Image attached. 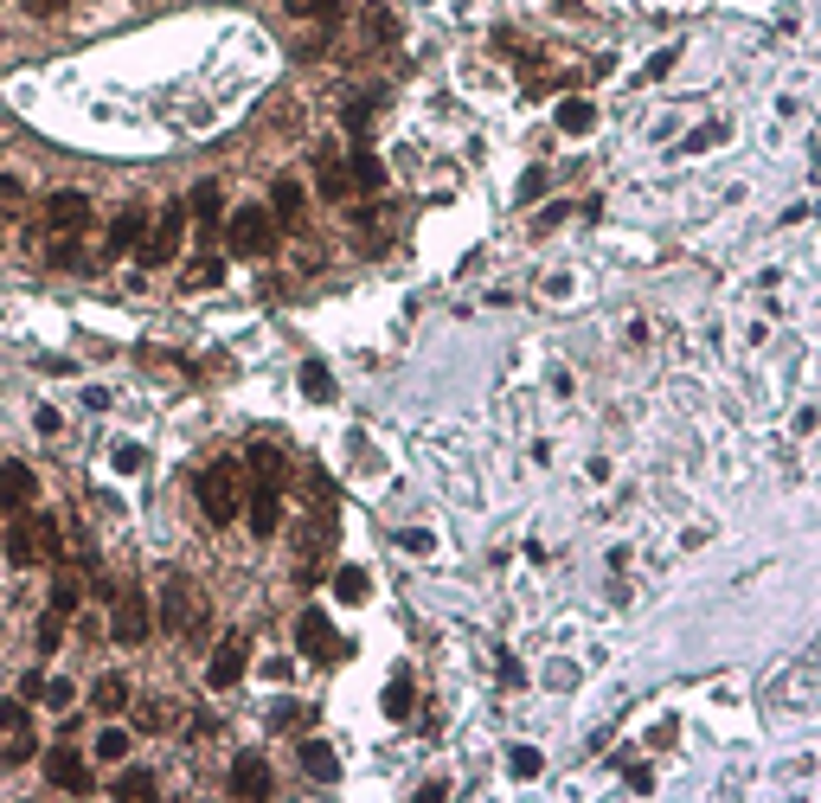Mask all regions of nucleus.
<instances>
[{
	"instance_id": "f257e3e1",
	"label": "nucleus",
	"mask_w": 821,
	"mask_h": 803,
	"mask_svg": "<svg viewBox=\"0 0 821 803\" xmlns=\"http://www.w3.org/2000/svg\"><path fill=\"white\" fill-rule=\"evenodd\" d=\"M276 244H282V225L270 219V206H238L225 219V251L231 258H270Z\"/></svg>"
},
{
	"instance_id": "f03ea898",
	"label": "nucleus",
	"mask_w": 821,
	"mask_h": 803,
	"mask_svg": "<svg viewBox=\"0 0 821 803\" xmlns=\"http://www.w3.org/2000/svg\"><path fill=\"white\" fill-rule=\"evenodd\" d=\"M59 553V520L52 514H13V527H7V560L26 573V566H39V560H52Z\"/></svg>"
},
{
	"instance_id": "7ed1b4c3",
	"label": "nucleus",
	"mask_w": 821,
	"mask_h": 803,
	"mask_svg": "<svg viewBox=\"0 0 821 803\" xmlns=\"http://www.w3.org/2000/svg\"><path fill=\"white\" fill-rule=\"evenodd\" d=\"M205 617H212V611L200 604L193 579H180V573H174V579L161 585V624H167V637H187V643H200V637H205Z\"/></svg>"
},
{
	"instance_id": "20e7f679",
	"label": "nucleus",
	"mask_w": 821,
	"mask_h": 803,
	"mask_svg": "<svg viewBox=\"0 0 821 803\" xmlns=\"http://www.w3.org/2000/svg\"><path fill=\"white\" fill-rule=\"evenodd\" d=\"M200 502H205V520H238L244 514V476H238V463H212L200 476Z\"/></svg>"
},
{
	"instance_id": "39448f33",
	"label": "nucleus",
	"mask_w": 821,
	"mask_h": 803,
	"mask_svg": "<svg viewBox=\"0 0 821 803\" xmlns=\"http://www.w3.org/2000/svg\"><path fill=\"white\" fill-rule=\"evenodd\" d=\"M148 624H154V611H148V591H136V585H129V591H116V611H110V637L136 650V643H148Z\"/></svg>"
},
{
	"instance_id": "423d86ee",
	"label": "nucleus",
	"mask_w": 821,
	"mask_h": 803,
	"mask_svg": "<svg viewBox=\"0 0 821 803\" xmlns=\"http://www.w3.org/2000/svg\"><path fill=\"white\" fill-rule=\"evenodd\" d=\"M180 238H187V206H167L161 225H154V238H141L136 258L154 271V264H174V251H180Z\"/></svg>"
},
{
	"instance_id": "0eeeda50",
	"label": "nucleus",
	"mask_w": 821,
	"mask_h": 803,
	"mask_svg": "<svg viewBox=\"0 0 821 803\" xmlns=\"http://www.w3.org/2000/svg\"><path fill=\"white\" fill-rule=\"evenodd\" d=\"M46 778H52L59 791H71V798H90V791H97L90 758H84V752H71V745H52V752H46Z\"/></svg>"
},
{
	"instance_id": "6e6552de",
	"label": "nucleus",
	"mask_w": 821,
	"mask_h": 803,
	"mask_svg": "<svg viewBox=\"0 0 821 803\" xmlns=\"http://www.w3.org/2000/svg\"><path fill=\"white\" fill-rule=\"evenodd\" d=\"M295 643H302V656H315V662H341L346 656V643L334 637V624H328L321 611H302V617H295Z\"/></svg>"
},
{
	"instance_id": "1a4fd4ad",
	"label": "nucleus",
	"mask_w": 821,
	"mask_h": 803,
	"mask_svg": "<svg viewBox=\"0 0 821 803\" xmlns=\"http://www.w3.org/2000/svg\"><path fill=\"white\" fill-rule=\"evenodd\" d=\"M244 668H251V643H244V637H218V650L205 662V681H212V688H238Z\"/></svg>"
},
{
	"instance_id": "9d476101",
	"label": "nucleus",
	"mask_w": 821,
	"mask_h": 803,
	"mask_svg": "<svg viewBox=\"0 0 821 803\" xmlns=\"http://www.w3.org/2000/svg\"><path fill=\"white\" fill-rule=\"evenodd\" d=\"M270 765H264V752H238L231 758V798H244V803H257V798H270Z\"/></svg>"
},
{
	"instance_id": "9b49d317",
	"label": "nucleus",
	"mask_w": 821,
	"mask_h": 803,
	"mask_svg": "<svg viewBox=\"0 0 821 803\" xmlns=\"http://www.w3.org/2000/svg\"><path fill=\"white\" fill-rule=\"evenodd\" d=\"M244 520H251L257 540H270L276 527H282V489H276V482H257L251 502H244Z\"/></svg>"
},
{
	"instance_id": "f8f14e48",
	"label": "nucleus",
	"mask_w": 821,
	"mask_h": 803,
	"mask_svg": "<svg viewBox=\"0 0 821 803\" xmlns=\"http://www.w3.org/2000/svg\"><path fill=\"white\" fill-rule=\"evenodd\" d=\"M33 495H39V476H33L26 463H0V509L26 514L33 509Z\"/></svg>"
},
{
	"instance_id": "ddd939ff",
	"label": "nucleus",
	"mask_w": 821,
	"mask_h": 803,
	"mask_svg": "<svg viewBox=\"0 0 821 803\" xmlns=\"http://www.w3.org/2000/svg\"><path fill=\"white\" fill-rule=\"evenodd\" d=\"M46 225L52 231H84L90 225V200L84 193H46Z\"/></svg>"
},
{
	"instance_id": "4468645a",
	"label": "nucleus",
	"mask_w": 821,
	"mask_h": 803,
	"mask_svg": "<svg viewBox=\"0 0 821 803\" xmlns=\"http://www.w3.org/2000/svg\"><path fill=\"white\" fill-rule=\"evenodd\" d=\"M295 752H302V771H308L315 785H341V758H334V745H328V739H302Z\"/></svg>"
},
{
	"instance_id": "2eb2a0df",
	"label": "nucleus",
	"mask_w": 821,
	"mask_h": 803,
	"mask_svg": "<svg viewBox=\"0 0 821 803\" xmlns=\"http://www.w3.org/2000/svg\"><path fill=\"white\" fill-rule=\"evenodd\" d=\"M302 200H308V187H302L295 174H282V180L270 187V219L276 225H295V219H302Z\"/></svg>"
},
{
	"instance_id": "dca6fc26",
	"label": "nucleus",
	"mask_w": 821,
	"mask_h": 803,
	"mask_svg": "<svg viewBox=\"0 0 821 803\" xmlns=\"http://www.w3.org/2000/svg\"><path fill=\"white\" fill-rule=\"evenodd\" d=\"M346 180H353V193H379V187H386V161H379L372 148H353V161H346Z\"/></svg>"
},
{
	"instance_id": "f3484780",
	"label": "nucleus",
	"mask_w": 821,
	"mask_h": 803,
	"mask_svg": "<svg viewBox=\"0 0 821 803\" xmlns=\"http://www.w3.org/2000/svg\"><path fill=\"white\" fill-rule=\"evenodd\" d=\"M90 707L97 714H123L129 707V675H97L90 681Z\"/></svg>"
},
{
	"instance_id": "a211bd4d",
	"label": "nucleus",
	"mask_w": 821,
	"mask_h": 803,
	"mask_svg": "<svg viewBox=\"0 0 821 803\" xmlns=\"http://www.w3.org/2000/svg\"><path fill=\"white\" fill-rule=\"evenodd\" d=\"M141 238H148V213H141V206L116 213V225H110V251H136Z\"/></svg>"
},
{
	"instance_id": "6ab92c4d",
	"label": "nucleus",
	"mask_w": 821,
	"mask_h": 803,
	"mask_svg": "<svg viewBox=\"0 0 821 803\" xmlns=\"http://www.w3.org/2000/svg\"><path fill=\"white\" fill-rule=\"evenodd\" d=\"M187 213H193V219H200L205 231H212V225L225 219V193H218L212 180H200V187H193V200H187Z\"/></svg>"
},
{
	"instance_id": "aec40b11",
	"label": "nucleus",
	"mask_w": 821,
	"mask_h": 803,
	"mask_svg": "<svg viewBox=\"0 0 821 803\" xmlns=\"http://www.w3.org/2000/svg\"><path fill=\"white\" fill-rule=\"evenodd\" d=\"M366 591H372L366 566H341V573H334V598H341V604H366Z\"/></svg>"
},
{
	"instance_id": "412c9836",
	"label": "nucleus",
	"mask_w": 821,
	"mask_h": 803,
	"mask_svg": "<svg viewBox=\"0 0 821 803\" xmlns=\"http://www.w3.org/2000/svg\"><path fill=\"white\" fill-rule=\"evenodd\" d=\"M591 123H597V110H591L584 97H571V103H558V129H565V136H591Z\"/></svg>"
},
{
	"instance_id": "4be33fe9",
	"label": "nucleus",
	"mask_w": 821,
	"mask_h": 803,
	"mask_svg": "<svg viewBox=\"0 0 821 803\" xmlns=\"http://www.w3.org/2000/svg\"><path fill=\"white\" fill-rule=\"evenodd\" d=\"M346 193H353V180H346V161L321 154V200H346Z\"/></svg>"
},
{
	"instance_id": "5701e85b",
	"label": "nucleus",
	"mask_w": 821,
	"mask_h": 803,
	"mask_svg": "<svg viewBox=\"0 0 821 803\" xmlns=\"http://www.w3.org/2000/svg\"><path fill=\"white\" fill-rule=\"evenodd\" d=\"M289 13H295V20H321V26H334V20L346 13V0H289Z\"/></svg>"
},
{
	"instance_id": "b1692460",
	"label": "nucleus",
	"mask_w": 821,
	"mask_h": 803,
	"mask_svg": "<svg viewBox=\"0 0 821 803\" xmlns=\"http://www.w3.org/2000/svg\"><path fill=\"white\" fill-rule=\"evenodd\" d=\"M218 284H225V264L218 258H193L187 264V290H218Z\"/></svg>"
},
{
	"instance_id": "393cba45",
	"label": "nucleus",
	"mask_w": 821,
	"mask_h": 803,
	"mask_svg": "<svg viewBox=\"0 0 821 803\" xmlns=\"http://www.w3.org/2000/svg\"><path fill=\"white\" fill-rule=\"evenodd\" d=\"M251 469H257V482H276V489H282V456H276V443H251Z\"/></svg>"
},
{
	"instance_id": "a878e982",
	"label": "nucleus",
	"mask_w": 821,
	"mask_h": 803,
	"mask_svg": "<svg viewBox=\"0 0 821 803\" xmlns=\"http://www.w3.org/2000/svg\"><path fill=\"white\" fill-rule=\"evenodd\" d=\"M302 392H308L315 405H328V399H334V379H328V366H321V361L302 366Z\"/></svg>"
},
{
	"instance_id": "bb28decb",
	"label": "nucleus",
	"mask_w": 821,
	"mask_h": 803,
	"mask_svg": "<svg viewBox=\"0 0 821 803\" xmlns=\"http://www.w3.org/2000/svg\"><path fill=\"white\" fill-rule=\"evenodd\" d=\"M97 758H103V765H123V758H129V732L103 727V732H97Z\"/></svg>"
},
{
	"instance_id": "cd10ccee",
	"label": "nucleus",
	"mask_w": 821,
	"mask_h": 803,
	"mask_svg": "<svg viewBox=\"0 0 821 803\" xmlns=\"http://www.w3.org/2000/svg\"><path fill=\"white\" fill-rule=\"evenodd\" d=\"M366 39H372V46H392V39H399V26H392L386 7H366Z\"/></svg>"
},
{
	"instance_id": "c85d7f7f",
	"label": "nucleus",
	"mask_w": 821,
	"mask_h": 803,
	"mask_svg": "<svg viewBox=\"0 0 821 803\" xmlns=\"http://www.w3.org/2000/svg\"><path fill=\"white\" fill-rule=\"evenodd\" d=\"M59 643H65V611H52V604H46V617H39V650L52 656Z\"/></svg>"
},
{
	"instance_id": "c756f323",
	"label": "nucleus",
	"mask_w": 821,
	"mask_h": 803,
	"mask_svg": "<svg viewBox=\"0 0 821 803\" xmlns=\"http://www.w3.org/2000/svg\"><path fill=\"white\" fill-rule=\"evenodd\" d=\"M0 758H7V765H33V758H39L33 732H26V727H20V732H7V752H0Z\"/></svg>"
},
{
	"instance_id": "7c9ffc66",
	"label": "nucleus",
	"mask_w": 821,
	"mask_h": 803,
	"mask_svg": "<svg viewBox=\"0 0 821 803\" xmlns=\"http://www.w3.org/2000/svg\"><path fill=\"white\" fill-rule=\"evenodd\" d=\"M71 701H77V694H71V681H65V675H46V694H39V707H52V714H65Z\"/></svg>"
},
{
	"instance_id": "2f4dec72",
	"label": "nucleus",
	"mask_w": 821,
	"mask_h": 803,
	"mask_svg": "<svg viewBox=\"0 0 821 803\" xmlns=\"http://www.w3.org/2000/svg\"><path fill=\"white\" fill-rule=\"evenodd\" d=\"M161 785H154V771H123L116 778V798H154Z\"/></svg>"
},
{
	"instance_id": "473e14b6",
	"label": "nucleus",
	"mask_w": 821,
	"mask_h": 803,
	"mask_svg": "<svg viewBox=\"0 0 821 803\" xmlns=\"http://www.w3.org/2000/svg\"><path fill=\"white\" fill-rule=\"evenodd\" d=\"M52 264H59V271H77V264H84V244H77V231H59V244H52Z\"/></svg>"
},
{
	"instance_id": "72a5a7b5",
	"label": "nucleus",
	"mask_w": 821,
	"mask_h": 803,
	"mask_svg": "<svg viewBox=\"0 0 821 803\" xmlns=\"http://www.w3.org/2000/svg\"><path fill=\"white\" fill-rule=\"evenodd\" d=\"M507 771H514V778H540V752H533V745H514V752H507Z\"/></svg>"
},
{
	"instance_id": "f704fd0d",
	"label": "nucleus",
	"mask_w": 821,
	"mask_h": 803,
	"mask_svg": "<svg viewBox=\"0 0 821 803\" xmlns=\"http://www.w3.org/2000/svg\"><path fill=\"white\" fill-rule=\"evenodd\" d=\"M386 714H392V720H405V714H410V688H405V681H392V688H386Z\"/></svg>"
},
{
	"instance_id": "c9c22d12",
	"label": "nucleus",
	"mask_w": 821,
	"mask_h": 803,
	"mask_svg": "<svg viewBox=\"0 0 821 803\" xmlns=\"http://www.w3.org/2000/svg\"><path fill=\"white\" fill-rule=\"evenodd\" d=\"M52 611H65V617L77 611V579H59V585H52Z\"/></svg>"
},
{
	"instance_id": "e433bc0d",
	"label": "nucleus",
	"mask_w": 821,
	"mask_h": 803,
	"mask_svg": "<svg viewBox=\"0 0 821 803\" xmlns=\"http://www.w3.org/2000/svg\"><path fill=\"white\" fill-rule=\"evenodd\" d=\"M20 7H26V13H33V20H52V13H65L71 0H20Z\"/></svg>"
},
{
	"instance_id": "4c0bfd02",
	"label": "nucleus",
	"mask_w": 821,
	"mask_h": 803,
	"mask_svg": "<svg viewBox=\"0 0 821 803\" xmlns=\"http://www.w3.org/2000/svg\"><path fill=\"white\" fill-rule=\"evenodd\" d=\"M0 727L20 732V727H26V707H20V701H0Z\"/></svg>"
},
{
	"instance_id": "58836bf2",
	"label": "nucleus",
	"mask_w": 821,
	"mask_h": 803,
	"mask_svg": "<svg viewBox=\"0 0 821 803\" xmlns=\"http://www.w3.org/2000/svg\"><path fill=\"white\" fill-rule=\"evenodd\" d=\"M719 136H725L719 123H706V129H693V142H686V154H699V148H712V142H719Z\"/></svg>"
},
{
	"instance_id": "ea45409f",
	"label": "nucleus",
	"mask_w": 821,
	"mask_h": 803,
	"mask_svg": "<svg viewBox=\"0 0 821 803\" xmlns=\"http://www.w3.org/2000/svg\"><path fill=\"white\" fill-rule=\"evenodd\" d=\"M141 463H148V456H141L136 443H123V450H116V469H129V476H136Z\"/></svg>"
}]
</instances>
